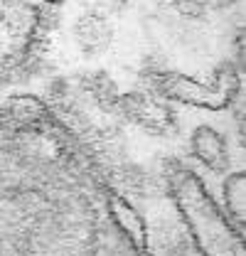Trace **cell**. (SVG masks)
Returning a JSON list of instances; mask_svg holds the SVG:
<instances>
[{"label": "cell", "instance_id": "cell-1", "mask_svg": "<svg viewBox=\"0 0 246 256\" xmlns=\"http://www.w3.org/2000/svg\"><path fill=\"white\" fill-rule=\"evenodd\" d=\"M76 37H79V42L86 40V44H84L86 50H92V47H106L108 44V37H111V30H108V25L101 18L86 15V18L79 20Z\"/></svg>", "mask_w": 246, "mask_h": 256}, {"label": "cell", "instance_id": "cell-2", "mask_svg": "<svg viewBox=\"0 0 246 256\" xmlns=\"http://www.w3.org/2000/svg\"><path fill=\"white\" fill-rule=\"evenodd\" d=\"M47 2H54V5H57V2H62V0H47Z\"/></svg>", "mask_w": 246, "mask_h": 256}]
</instances>
